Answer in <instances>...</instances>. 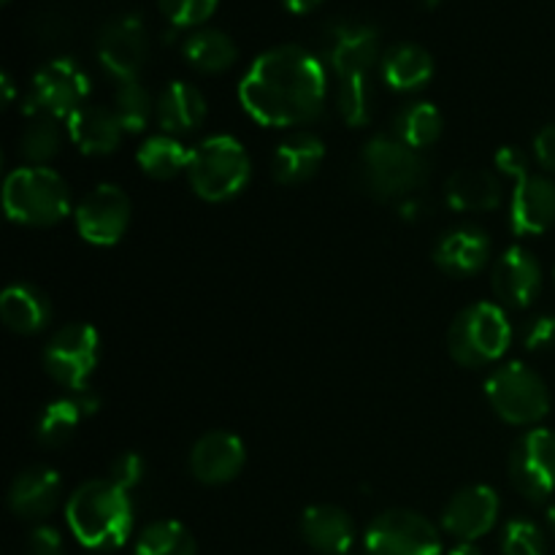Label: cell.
Returning <instances> with one entry per match:
<instances>
[{
    "instance_id": "obj_9",
    "label": "cell",
    "mask_w": 555,
    "mask_h": 555,
    "mask_svg": "<svg viewBox=\"0 0 555 555\" xmlns=\"http://www.w3.org/2000/svg\"><path fill=\"white\" fill-rule=\"evenodd\" d=\"M369 555H442L437 526L412 509H388L366 529Z\"/></svg>"
},
{
    "instance_id": "obj_47",
    "label": "cell",
    "mask_w": 555,
    "mask_h": 555,
    "mask_svg": "<svg viewBox=\"0 0 555 555\" xmlns=\"http://www.w3.org/2000/svg\"><path fill=\"white\" fill-rule=\"evenodd\" d=\"M3 3H9V0H3Z\"/></svg>"
},
{
    "instance_id": "obj_25",
    "label": "cell",
    "mask_w": 555,
    "mask_h": 555,
    "mask_svg": "<svg viewBox=\"0 0 555 555\" xmlns=\"http://www.w3.org/2000/svg\"><path fill=\"white\" fill-rule=\"evenodd\" d=\"M325 146L318 135L296 133L282 141L271 157V173L280 184H304L318 173Z\"/></svg>"
},
{
    "instance_id": "obj_13",
    "label": "cell",
    "mask_w": 555,
    "mask_h": 555,
    "mask_svg": "<svg viewBox=\"0 0 555 555\" xmlns=\"http://www.w3.org/2000/svg\"><path fill=\"white\" fill-rule=\"evenodd\" d=\"M130 222V198L117 184H98L76 209L81 238L98 247H112L125 236Z\"/></svg>"
},
{
    "instance_id": "obj_41",
    "label": "cell",
    "mask_w": 555,
    "mask_h": 555,
    "mask_svg": "<svg viewBox=\"0 0 555 555\" xmlns=\"http://www.w3.org/2000/svg\"><path fill=\"white\" fill-rule=\"evenodd\" d=\"M282 3H285V9L293 11V14H307V11L318 9L323 0H282Z\"/></svg>"
},
{
    "instance_id": "obj_7",
    "label": "cell",
    "mask_w": 555,
    "mask_h": 555,
    "mask_svg": "<svg viewBox=\"0 0 555 555\" xmlns=\"http://www.w3.org/2000/svg\"><path fill=\"white\" fill-rule=\"evenodd\" d=\"M488 404L513 426H534L551 412L547 385L534 369L524 363H504L486 379Z\"/></svg>"
},
{
    "instance_id": "obj_15",
    "label": "cell",
    "mask_w": 555,
    "mask_h": 555,
    "mask_svg": "<svg viewBox=\"0 0 555 555\" xmlns=\"http://www.w3.org/2000/svg\"><path fill=\"white\" fill-rule=\"evenodd\" d=\"M499 496L488 486H469L455 493L442 513V526L448 534L461 542H475L496 526Z\"/></svg>"
},
{
    "instance_id": "obj_18",
    "label": "cell",
    "mask_w": 555,
    "mask_h": 555,
    "mask_svg": "<svg viewBox=\"0 0 555 555\" xmlns=\"http://www.w3.org/2000/svg\"><path fill=\"white\" fill-rule=\"evenodd\" d=\"M542 291V266L529 249L509 247L493 269V293L502 304L524 309L537 301Z\"/></svg>"
},
{
    "instance_id": "obj_38",
    "label": "cell",
    "mask_w": 555,
    "mask_h": 555,
    "mask_svg": "<svg viewBox=\"0 0 555 555\" xmlns=\"http://www.w3.org/2000/svg\"><path fill=\"white\" fill-rule=\"evenodd\" d=\"M141 477H144V459L139 453H122L112 461L108 480L122 488V491H130V488L139 486Z\"/></svg>"
},
{
    "instance_id": "obj_20",
    "label": "cell",
    "mask_w": 555,
    "mask_h": 555,
    "mask_svg": "<svg viewBox=\"0 0 555 555\" xmlns=\"http://www.w3.org/2000/svg\"><path fill=\"white\" fill-rule=\"evenodd\" d=\"M122 122L114 108L85 103L68 117V135L85 155H108L122 141Z\"/></svg>"
},
{
    "instance_id": "obj_26",
    "label": "cell",
    "mask_w": 555,
    "mask_h": 555,
    "mask_svg": "<svg viewBox=\"0 0 555 555\" xmlns=\"http://www.w3.org/2000/svg\"><path fill=\"white\" fill-rule=\"evenodd\" d=\"M383 79L390 90H421L434 76V57L421 43H396L383 54Z\"/></svg>"
},
{
    "instance_id": "obj_45",
    "label": "cell",
    "mask_w": 555,
    "mask_h": 555,
    "mask_svg": "<svg viewBox=\"0 0 555 555\" xmlns=\"http://www.w3.org/2000/svg\"><path fill=\"white\" fill-rule=\"evenodd\" d=\"M547 524H551V529L555 534V504H551V509H547Z\"/></svg>"
},
{
    "instance_id": "obj_40",
    "label": "cell",
    "mask_w": 555,
    "mask_h": 555,
    "mask_svg": "<svg viewBox=\"0 0 555 555\" xmlns=\"http://www.w3.org/2000/svg\"><path fill=\"white\" fill-rule=\"evenodd\" d=\"M534 157L545 171L555 173V125H547L534 135Z\"/></svg>"
},
{
    "instance_id": "obj_11",
    "label": "cell",
    "mask_w": 555,
    "mask_h": 555,
    "mask_svg": "<svg viewBox=\"0 0 555 555\" xmlns=\"http://www.w3.org/2000/svg\"><path fill=\"white\" fill-rule=\"evenodd\" d=\"M98 356H101V341L92 325L74 323L60 328L43 347V366L49 377L74 393L87 390V379L95 372Z\"/></svg>"
},
{
    "instance_id": "obj_8",
    "label": "cell",
    "mask_w": 555,
    "mask_h": 555,
    "mask_svg": "<svg viewBox=\"0 0 555 555\" xmlns=\"http://www.w3.org/2000/svg\"><path fill=\"white\" fill-rule=\"evenodd\" d=\"M90 95V79L79 63L68 57H57L36 70L30 92L25 95V114H43V117L63 119L70 117L85 98Z\"/></svg>"
},
{
    "instance_id": "obj_46",
    "label": "cell",
    "mask_w": 555,
    "mask_h": 555,
    "mask_svg": "<svg viewBox=\"0 0 555 555\" xmlns=\"http://www.w3.org/2000/svg\"><path fill=\"white\" fill-rule=\"evenodd\" d=\"M423 5H426V9H437L439 3H442V0H421Z\"/></svg>"
},
{
    "instance_id": "obj_16",
    "label": "cell",
    "mask_w": 555,
    "mask_h": 555,
    "mask_svg": "<svg viewBox=\"0 0 555 555\" xmlns=\"http://www.w3.org/2000/svg\"><path fill=\"white\" fill-rule=\"evenodd\" d=\"M555 222V182L547 177H531L529 171L515 179L509 201V225L515 236H537Z\"/></svg>"
},
{
    "instance_id": "obj_14",
    "label": "cell",
    "mask_w": 555,
    "mask_h": 555,
    "mask_svg": "<svg viewBox=\"0 0 555 555\" xmlns=\"http://www.w3.org/2000/svg\"><path fill=\"white\" fill-rule=\"evenodd\" d=\"M146 27L141 16L125 14L117 20L106 22L98 36V57L101 65L122 85V81H133L139 76L141 65L146 60Z\"/></svg>"
},
{
    "instance_id": "obj_2",
    "label": "cell",
    "mask_w": 555,
    "mask_h": 555,
    "mask_svg": "<svg viewBox=\"0 0 555 555\" xmlns=\"http://www.w3.org/2000/svg\"><path fill=\"white\" fill-rule=\"evenodd\" d=\"M70 534L90 551H114L133 531V504L128 491L112 480H90L74 491L65 507Z\"/></svg>"
},
{
    "instance_id": "obj_21",
    "label": "cell",
    "mask_w": 555,
    "mask_h": 555,
    "mask_svg": "<svg viewBox=\"0 0 555 555\" xmlns=\"http://www.w3.org/2000/svg\"><path fill=\"white\" fill-rule=\"evenodd\" d=\"M491 258V238L480 228H455L434 249V260L450 276H472Z\"/></svg>"
},
{
    "instance_id": "obj_10",
    "label": "cell",
    "mask_w": 555,
    "mask_h": 555,
    "mask_svg": "<svg viewBox=\"0 0 555 555\" xmlns=\"http://www.w3.org/2000/svg\"><path fill=\"white\" fill-rule=\"evenodd\" d=\"M325 60L341 81L369 79L379 60V30L361 20H334L323 30Z\"/></svg>"
},
{
    "instance_id": "obj_17",
    "label": "cell",
    "mask_w": 555,
    "mask_h": 555,
    "mask_svg": "<svg viewBox=\"0 0 555 555\" xmlns=\"http://www.w3.org/2000/svg\"><path fill=\"white\" fill-rule=\"evenodd\" d=\"M244 442L231 431H209L190 450V472L206 486L231 482L244 469Z\"/></svg>"
},
{
    "instance_id": "obj_29",
    "label": "cell",
    "mask_w": 555,
    "mask_h": 555,
    "mask_svg": "<svg viewBox=\"0 0 555 555\" xmlns=\"http://www.w3.org/2000/svg\"><path fill=\"white\" fill-rule=\"evenodd\" d=\"M182 54L201 74H220V70H228L236 63L238 49L228 33L204 27V30H195L184 38Z\"/></svg>"
},
{
    "instance_id": "obj_37",
    "label": "cell",
    "mask_w": 555,
    "mask_h": 555,
    "mask_svg": "<svg viewBox=\"0 0 555 555\" xmlns=\"http://www.w3.org/2000/svg\"><path fill=\"white\" fill-rule=\"evenodd\" d=\"M220 0H157L163 16L177 27H195L215 14Z\"/></svg>"
},
{
    "instance_id": "obj_19",
    "label": "cell",
    "mask_w": 555,
    "mask_h": 555,
    "mask_svg": "<svg viewBox=\"0 0 555 555\" xmlns=\"http://www.w3.org/2000/svg\"><path fill=\"white\" fill-rule=\"evenodd\" d=\"M63 493L60 475L49 466H30L20 472L9 488V507L16 518L38 520L54 513Z\"/></svg>"
},
{
    "instance_id": "obj_36",
    "label": "cell",
    "mask_w": 555,
    "mask_h": 555,
    "mask_svg": "<svg viewBox=\"0 0 555 555\" xmlns=\"http://www.w3.org/2000/svg\"><path fill=\"white\" fill-rule=\"evenodd\" d=\"M545 534L531 520H509L502 531V555H545Z\"/></svg>"
},
{
    "instance_id": "obj_1",
    "label": "cell",
    "mask_w": 555,
    "mask_h": 555,
    "mask_svg": "<svg viewBox=\"0 0 555 555\" xmlns=\"http://www.w3.org/2000/svg\"><path fill=\"white\" fill-rule=\"evenodd\" d=\"M242 106L255 122L293 128L320 117L325 103V68L309 49L285 43L260 54L238 85Z\"/></svg>"
},
{
    "instance_id": "obj_31",
    "label": "cell",
    "mask_w": 555,
    "mask_h": 555,
    "mask_svg": "<svg viewBox=\"0 0 555 555\" xmlns=\"http://www.w3.org/2000/svg\"><path fill=\"white\" fill-rule=\"evenodd\" d=\"M193 150L184 146L177 135H152L141 144L139 166L152 179H173L177 173L188 171Z\"/></svg>"
},
{
    "instance_id": "obj_34",
    "label": "cell",
    "mask_w": 555,
    "mask_h": 555,
    "mask_svg": "<svg viewBox=\"0 0 555 555\" xmlns=\"http://www.w3.org/2000/svg\"><path fill=\"white\" fill-rule=\"evenodd\" d=\"M114 114L128 133H141L152 117V98L139 79L122 81L114 95Z\"/></svg>"
},
{
    "instance_id": "obj_44",
    "label": "cell",
    "mask_w": 555,
    "mask_h": 555,
    "mask_svg": "<svg viewBox=\"0 0 555 555\" xmlns=\"http://www.w3.org/2000/svg\"><path fill=\"white\" fill-rule=\"evenodd\" d=\"M401 211H404V217H417L421 206H417V204H404V209H401Z\"/></svg>"
},
{
    "instance_id": "obj_23",
    "label": "cell",
    "mask_w": 555,
    "mask_h": 555,
    "mask_svg": "<svg viewBox=\"0 0 555 555\" xmlns=\"http://www.w3.org/2000/svg\"><path fill=\"white\" fill-rule=\"evenodd\" d=\"M98 404L101 401L90 390H81V393L63 396V399L52 401L49 406H43L41 417H38L36 439L41 444H47V448H60V444H65L74 437L76 426L98 410Z\"/></svg>"
},
{
    "instance_id": "obj_43",
    "label": "cell",
    "mask_w": 555,
    "mask_h": 555,
    "mask_svg": "<svg viewBox=\"0 0 555 555\" xmlns=\"http://www.w3.org/2000/svg\"><path fill=\"white\" fill-rule=\"evenodd\" d=\"M3 92H5V103L14 101V81H11L9 74H3Z\"/></svg>"
},
{
    "instance_id": "obj_33",
    "label": "cell",
    "mask_w": 555,
    "mask_h": 555,
    "mask_svg": "<svg viewBox=\"0 0 555 555\" xmlns=\"http://www.w3.org/2000/svg\"><path fill=\"white\" fill-rule=\"evenodd\" d=\"M60 150V128L54 117H43V114H33L27 128L22 130L20 139V155L33 166H43L52 160Z\"/></svg>"
},
{
    "instance_id": "obj_32",
    "label": "cell",
    "mask_w": 555,
    "mask_h": 555,
    "mask_svg": "<svg viewBox=\"0 0 555 555\" xmlns=\"http://www.w3.org/2000/svg\"><path fill=\"white\" fill-rule=\"evenodd\" d=\"M135 555H198L193 534L177 520H157L135 540Z\"/></svg>"
},
{
    "instance_id": "obj_42",
    "label": "cell",
    "mask_w": 555,
    "mask_h": 555,
    "mask_svg": "<svg viewBox=\"0 0 555 555\" xmlns=\"http://www.w3.org/2000/svg\"><path fill=\"white\" fill-rule=\"evenodd\" d=\"M450 555H482L480 547H475L472 542H459V545L450 551Z\"/></svg>"
},
{
    "instance_id": "obj_28",
    "label": "cell",
    "mask_w": 555,
    "mask_h": 555,
    "mask_svg": "<svg viewBox=\"0 0 555 555\" xmlns=\"http://www.w3.org/2000/svg\"><path fill=\"white\" fill-rule=\"evenodd\" d=\"M49 301L33 285H9L0 298V318L16 334H36L49 323Z\"/></svg>"
},
{
    "instance_id": "obj_30",
    "label": "cell",
    "mask_w": 555,
    "mask_h": 555,
    "mask_svg": "<svg viewBox=\"0 0 555 555\" xmlns=\"http://www.w3.org/2000/svg\"><path fill=\"white\" fill-rule=\"evenodd\" d=\"M393 135L401 144L410 146V150H426V146H431L442 135V114L428 101L406 103L396 114Z\"/></svg>"
},
{
    "instance_id": "obj_24",
    "label": "cell",
    "mask_w": 555,
    "mask_h": 555,
    "mask_svg": "<svg viewBox=\"0 0 555 555\" xmlns=\"http://www.w3.org/2000/svg\"><path fill=\"white\" fill-rule=\"evenodd\" d=\"M157 122L168 135H188L198 130L206 119V101L201 90L188 81H171L157 98Z\"/></svg>"
},
{
    "instance_id": "obj_5",
    "label": "cell",
    "mask_w": 555,
    "mask_h": 555,
    "mask_svg": "<svg viewBox=\"0 0 555 555\" xmlns=\"http://www.w3.org/2000/svg\"><path fill=\"white\" fill-rule=\"evenodd\" d=\"M253 163L233 135H211L193 150L188 179L195 193L211 204L231 201L247 188Z\"/></svg>"
},
{
    "instance_id": "obj_35",
    "label": "cell",
    "mask_w": 555,
    "mask_h": 555,
    "mask_svg": "<svg viewBox=\"0 0 555 555\" xmlns=\"http://www.w3.org/2000/svg\"><path fill=\"white\" fill-rule=\"evenodd\" d=\"M339 114L352 128H361V125H366L372 119V85H369V79L341 81Z\"/></svg>"
},
{
    "instance_id": "obj_12",
    "label": "cell",
    "mask_w": 555,
    "mask_h": 555,
    "mask_svg": "<svg viewBox=\"0 0 555 555\" xmlns=\"http://www.w3.org/2000/svg\"><path fill=\"white\" fill-rule=\"evenodd\" d=\"M509 477L520 496L529 502H545L555 493V434L547 428H531L515 442L509 455Z\"/></svg>"
},
{
    "instance_id": "obj_22",
    "label": "cell",
    "mask_w": 555,
    "mask_h": 555,
    "mask_svg": "<svg viewBox=\"0 0 555 555\" xmlns=\"http://www.w3.org/2000/svg\"><path fill=\"white\" fill-rule=\"evenodd\" d=\"M301 534L312 551L323 555H345L356 542V526L345 509L334 504H314L304 513Z\"/></svg>"
},
{
    "instance_id": "obj_27",
    "label": "cell",
    "mask_w": 555,
    "mask_h": 555,
    "mask_svg": "<svg viewBox=\"0 0 555 555\" xmlns=\"http://www.w3.org/2000/svg\"><path fill=\"white\" fill-rule=\"evenodd\" d=\"M444 198L455 211H491L502 204V182L491 171L464 168L448 179Z\"/></svg>"
},
{
    "instance_id": "obj_39",
    "label": "cell",
    "mask_w": 555,
    "mask_h": 555,
    "mask_svg": "<svg viewBox=\"0 0 555 555\" xmlns=\"http://www.w3.org/2000/svg\"><path fill=\"white\" fill-rule=\"evenodd\" d=\"M524 341L529 350H547L555 345V314H540V318L529 320L524 331Z\"/></svg>"
},
{
    "instance_id": "obj_4",
    "label": "cell",
    "mask_w": 555,
    "mask_h": 555,
    "mask_svg": "<svg viewBox=\"0 0 555 555\" xmlns=\"http://www.w3.org/2000/svg\"><path fill=\"white\" fill-rule=\"evenodd\" d=\"M3 206L20 225H54L70 209L68 184L47 166L16 168L3 184Z\"/></svg>"
},
{
    "instance_id": "obj_6",
    "label": "cell",
    "mask_w": 555,
    "mask_h": 555,
    "mask_svg": "<svg viewBox=\"0 0 555 555\" xmlns=\"http://www.w3.org/2000/svg\"><path fill=\"white\" fill-rule=\"evenodd\" d=\"M513 341V325L496 304H472L453 320L448 350L461 366L475 369L496 363Z\"/></svg>"
},
{
    "instance_id": "obj_3",
    "label": "cell",
    "mask_w": 555,
    "mask_h": 555,
    "mask_svg": "<svg viewBox=\"0 0 555 555\" xmlns=\"http://www.w3.org/2000/svg\"><path fill=\"white\" fill-rule=\"evenodd\" d=\"M363 188L379 201L404 198L426 184L428 163L417 150L401 144L396 135H374L361 152Z\"/></svg>"
}]
</instances>
